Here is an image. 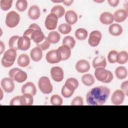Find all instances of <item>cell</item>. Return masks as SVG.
<instances>
[{
    "label": "cell",
    "mask_w": 128,
    "mask_h": 128,
    "mask_svg": "<svg viewBox=\"0 0 128 128\" xmlns=\"http://www.w3.org/2000/svg\"><path fill=\"white\" fill-rule=\"evenodd\" d=\"M12 0H1L0 2V6L2 10H8L12 6Z\"/></svg>",
    "instance_id": "cell-39"
},
{
    "label": "cell",
    "mask_w": 128,
    "mask_h": 128,
    "mask_svg": "<svg viewBox=\"0 0 128 128\" xmlns=\"http://www.w3.org/2000/svg\"><path fill=\"white\" fill-rule=\"evenodd\" d=\"M83 104V99L80 96L75 97L71 102L72 106H82Z\"/></svg>",
    "instance_id": "cell-43"
},
{
    "label": "cell",
    "mask_w": 128,
    "mask_h": 128,
    "mask_svg": "<svg viewBox=\"0 0 128 128\" xmlns=\"http://www.w3.org/2000/svg\"><path fill=\"white\" fill-rule=\"evenodd\" d=\"M118 53V52L115 50H112L109 52L108 56V59L110 63L114 64L116 62V56Z\"/></svg>",
    "instance_id": "cell-40"
},
{
    "label": "cell",
    "mask_w": 128,
    "mask_h": 128,
    "mask_svg": "<svg viewBox=\"0 0 128 128\" xmlns=\"http://www.w3.org/2000/svg\"><path fill=\"white\" fill-rule=\"evenodd\" d=\"M119 2H120L119 0H108V2L109 4L112 7L116 6L118 5Z\"/></svg>",
    "instance_id": "cell-46"
},
{
    "label": "cell",
    "mask_w": 128,
    "mask_h": 128,
    "mask_svg": "<svg viewBox=\"0 0 128 128\" xmlns=\"http://www.w3.org/2000/svg\"><path fill=\"white\" fill-rule=\"evenodd\" d=\"M38 86L40 90L44 94H49L52 91V86L49 78L45 76L41 77L38 82Z\"/></svg>",
    "instance_id": "cell-6"
},
{
    "label": "cell",
    "mask_w": 128,
    "mask_h": 128,
    "mask_svg": "<svg viewBox=\"0 0 128 128\" xmlns=\"http://www.w3.org/2000/svg\"><path fill=\"white\" fill-rule=\"evenodd\" d=\"M20 96H16L14 97L11 100L10 104V106H16V105L20 106Z\"/></svg>",
    "instance_id": "cell-45"
},
{
    "label": "cell",
    "mask_w": 128,
    "mask_h": 128,
    "mask_svg": "<svg viewBox=\"0 0 128 128\" xmlns=\"http://www.w3.org/2000/svg\"><path fill=\"white\" fill-rule=\"evenodd\" d=\"M58 17L54 14H50L46 17L44 24L46 28L48 30H54L57 26Z\"/></svg>",
    "instance_id": "cell-10"
},
{
    "label": "cell",
    "mask_w": 128,
    "mask_h": 128,
    "mask_svg": "<svg viewBox=\"0 0 128 128\" xmlns=\"http://www.w3.org/2000/svg\"><path fill=\"white\" fill-rule=\"evenodd\" d=\"M64 86L70 90L74 91L78 86V82L75 78H70L66 80Z\"/></svg>",
    "instance_id": "cell-26"
},
{
    "label": "cell",
    "mask_w": 128,
    "mask_h": 128,
    "mask_svg": "<svg viewBox=\"0 0 128 128\" xmlns=\"http://www.w3.org/2000/svg\"><path fill=\"white\" fill-rule=\"evenodd\" d=\"M73 2L72 0H64L63 3L64 5L66 6H70Z\"/></svg>",
    "instance_id": "cell-47"
},
{
    "label": "cell",
    "mask_w": 128,
    "mask_h": 128,
    "mask_svg": "<svg viewBox=\"0 0 128 128\" xmlns=\"http://www.w3.org/2000/svg\"><path fill=\"white\" fill-rule=\"evenodd\" d=\"M50 103L54 106H60L62 104V98L58 94H54L50 99Z\"/></svg>",
    "instance_id": "cell-38"
},
{
    "label": "cell",
    "mask_w": 128,
    "mask_h": 128,
    "mask_svg": "<svg viewBox=\"0 0 128 128\" xmlns=\"http://www.w3.org/2000/svg\"><path fill=\"white\" fill-rule=\"evenodd\" d=\"M108 32L113 36H118L122 32V28L121 26L118 24H113L110 26Z\"/></svg>",
    "instance_id": "cell-24"
},
{
    "label": "cell",
    "mask_w": 128,
    "mask_h": 128,
    "mask_svg": "<svg viewBox=\"0 0 128 128\" xmlns=\"http://www.w3.org/2000/svg\"><path fill=\"white\" fill-rule=\"evenodd\" d=\"M28 14L32 20H36L39 18L40 15V11L38 6L36 5L31 6L28 10Z\"/></svg>",
    "instance_id": "cell-18"
},
{
    "label": "cell",
    "mask_w": 128,
    "mask_h": 128,
    "mask_svg": "<svg viewBox=\"0 0 128 128\" xmlns=\"http://www.w3.org/2000/svg\"><path fill=\"white\" fill-rule=\"evenodd\" d=\"M104 0H102V1H100V0H99V1H98V0H95L94 2H104Z\"/></svg>",
    "instance_id": "cell-50"
},
{
    "label": "cell",
    "mask_w": 128,
    "mask_h": 128,
    "mask_svg": "<svg viewBox=\"0 0 128 128\" xmlns=\"http://www.w3.org/2000/svg\"><path fill=\"white\" fill-rule=\"evenodd\" d=\"M128 60V54L126 51H121L118 53L116 62L119 64H124Z\"/></svg>",
    "instance_id": "cell-29"
},
{
    "label": "cell",
    "mask_w": 128,
    "mask_h": 128,
    "mask_svg": "<svg viewBox=\"0 0 128 128\" xmlns=\"http://www.w3.org/2000/svg\"><path fill=\"white\" fill-rule=\"evenodd\" d=\"M121 90L124 93V94L126 96H128V81L126 80L123 82L120 86Z\"/></svg>",
    "instance_id": "cell-44"
},
{
    "label": "cell",
    "mask_w": 128,
    "mask_h": 128,
    "mask_svg": "<svg viewBox=\"0 0 128 128\" xmlns=\"http://www.w3.org/2000/svg\"><path fill=\"white\" fill-rule=\"evenodd\" d=\"M82 80L84 85L86 86H90L94 84V78L92 75L87 74L82 76Z\"/></svg>",
    "instance_id": "cell-33"
},
{
    "label": "cell",
    "mask_w": 128,
    "mask_h": 128,
    "mask_svg": "<svg viewBox=\"0 0 128 128\" xmlns=\"http://www.w3.org/2000/svg\"><path fill=\"white\" fill-rule=\"evenodd\" d=\"M21 91L22 94H28L34 96L36 94V88L32 82H28L22 86Z\"/></svg>",
    "instance_id": "cell-15"
},
{
    "label": "cell",
    "mask_w": 128,
    "mask_h": 128,
    "mask_svg": "<svg viewBox=\"0 0 128 128\" xmlns=\"http://www.w3.org/2000/svg\"><path fill=\"white\" fill-rule=\"evenodd\" d=\"M65 20L68 24L70 25L74 24L78 20V15L74 10H68L65 14Z\"/></svg>",
    "instance_id": "cell-19"
},
{
    "label": "cell",
    "mask_w": 128,
    "mask_h": 128,
    "mask_svg": "<svg viewBox=\"0 0 128 128\" xmlns=\"http://www.w3.org/2000/svg\"><path fill=\"white\" fill-rule=\"evenodd\" d=\"M16 57V50L10 48L4 52L2 58V64L5 68L11 66L14 63Z\"/></svg>",
    "instance_id": "cell-4"
},
{
    "label": "cell",
    "mask_w": 128,
    "mask_h": 128,
    "mask_svg": "<svg viewBox=\"0 0 128 128\" xmlns=\"http://www.w3.org/2000/svg\"><path fill=\"white\" fill-rule=\"evenodd\" d=\"M64 0H52L54 2H63Z\"/></svg>",
    "instance_id": "cell-49"
},
{
    "label": "cell",
    "mask_w": 128,
    "mask_h": 128,
    "mask_svg": "<svg viewBox=\"0 0 128 128\" xmlns=\"http://www.w3.org/2000/svg\"><path fill=\"white\" fill-rule=\"evenodd\" d=\"M74 35L78 40H83L86 38L88 36V32L84 28H80L76 30Z\"/></svg>",
    "instance_id": "cell-31"
},
{
    "label": "cell",
    "mask_w": 128,
    "mask_h": 128,
    "mask_svg": "<svg viewBox=\"0 0 128 128\" xmlns=\"http://www.w3.org/2000/svg\"><path fill=\"white\" fill-rule=\"evenodd\" d=\"M18 36H12L8 41V46L10 48L14 49L15 50H18V41L20 38Z\"/></svg>",
    "instance_id": "cell-34"
},
{
    "label": "cell",
    "mask_w": 128,
    "mask_h": 128,
    "mask_svg": "<svg viewBox=\"0 0 128 128\" xmlns=\"http://www.w3.org/2000/svg\"><path fill=\"white\" fill-rule=\"evenodd\" d=\"M46 61L52 64L59 62L62 60V56L58 50H53L49 51L46 54Z\"/></svg>",
    "instance_id": "cell-8"
},
{
    "label": "cell",
    "mask_w": 128,
    "mask_h": 128,
    "mask_svg": "<svg viewBox=\"0 0 128 128\" xmlns=\"http://www.w3.org/2000/svg\"><path fill=\"white\" fill-rule=\"evenodd\" d=\"M58 50L60 52L62 56V60H66L68 59L71 55L70 48L65 45L60 46Z\"/></svg>",
    "instance_id": "cell-22"
},
{
    "label": "cell",
    "mask_w": 128,
    "mask_h": 128,
    "mask_svg": "<svg viewBox=\"0 0 128 128\" xmlns=\"http://www.w3.org/2000/svg\"><path fill=\"white\" fill-rule=\"evenodd\" d=\"M52 78L55 82H60L64 79L63 70L59 66H54L50 70Z\"/></svg>",
    "instance_id": "cell-12"
},
{
    "label": "cell",
    "mask_w": 128,
    "mask_h": 128,
    "mask_svg": "<svg viewBox=\"0 0 128 128\" xmlns=\"http://www.w3.org/2000/svg\"><path fill=\"white\" fill-rule=\"evenodd\" d=\"M124 96L125 94L121 90H116L113 92L112 96V102L114 105H120L124 102Z\"/></svg>",
    "instance_id": "cell-13"
},
{
    "label": "cell",
    "mask_w": 128,
    "mask_h": 128,
    "mask_svg": "<svg viewBox=\"0 0 128 128\" xmlns=\"http://www.w3.org/2000/svg\"><path fill=\"white\" fill-rule=\"evenodd\" d=\"M0 85L3 90L7 93L12 92L14 88V80L10 78H2L0 82Z\"/></svg>",
    "instance_id": "cell-11"
},
{
    "label": "cell",
    "mask_w": 128,
    "mask_h": 128,
    "mask_svg": "<svg viewBox=\"0 0 128 128\" xmlns=\"http://www.w3.org/2000/svg\"><path fill=\"white\" fill-rule=\"evenodd\" d=\"M74 92V91L71 90L67 88L64 85L62 86L61 90V93L62 96L66 98H68L72 96Z\"/></svg>",
    "instance_id": "cell-42"
},
{
    "label": "cell",
    "mask_w": 128,
    "mask_h": 128,
    "mask_svg": "<svg viewBox=\"0 0 128 128\" xmlns=\"http://www.w3.org/2000/svg\"><path fill=\"white\" fill-rule=\"evenodd\" d=\"M76 44L74 39L71 36H66L64 37L62 40V45L68 46L70 48H74Z\"/></svg>",
    "instance_id": "cell-35"
},
{
    "label": "cell",
    "mask_w": 128,
    "mask_h": 128,
    "mask_svg": "<svg viewBox=\"0 0 128 128\" xmlns=\"http://www.w3.org/2000/svg\"><path fill=\"white\" fill-rule=\"evenodd\" d=\"M90 68V64L88 61L85 60H78L76 64V70L80 73H84L88 72Z\"/></svg>",
    "instance_id": "cell-14"
},
{
    "label": "cell",
    "mask_w": 128,
    "mask_h": 128,
    "mask_svg": "<svg viewBox=\"0 0 128 128\" xmlns=\"http://www.w3.org/2000/svg\"><path fill=\"white\" fill-rule=\"evenodd\" d=\"M8 76L14 80L20 83L24 82L28 77L27 74L26 72L17 68L11 69L8 72Z\"/></svg>",
    "instance_id": "cell-5"
},
{
    "label": "cell",
    "mask_w": 128,
    "mask_h": 128,
    "mask_svg": "<svg viewBox=\"0 0 128 128\" xmlns=\"http://www.w3.org/2000/svg\"><path fill=\"white\" fill-rule=\"evenodd\" d=\"M65 12L64 8L61 6L57 5L54 6L50 10V13L54 14L58 18L62 17Z\"/></svg>",
    "instance_id": "cell-30"
},
{
    "label": "cell",
    "mask_w": 128,
    "mask_h": 128,
    "mask_svg": "<svg viewBox=\"0 0 128 128\" xmlns=\"http://www.w3.org/2000/svg\"><path fill=\"white\" fill-rule=\"evenodd\" d=\"M30 62V58L26 54H22L20 55L18 59V64L22 68L27 66L29 64Z\"/></svg>",
    "instance_id": "cell-27"
},
{
    "label": "cell",
    "mask_w": 128,
    "mask_h": 128,
    "mask_svg": "<svg viewBox=\"0 0 128 128\" xmlns=\"http://www.w3.org/2000/svg\"><path fill=\"white\" fill-rule=\"evenodd\" d=\"M100 20L102 24H112L114 20V16L109 12H104L100 14Z\"/></svg>",
    "instance_id": "cell-20"
},
{
    "label": "cell",
    "mask_w": 128,
    "mask_h": 128,
    "mask_svg": "<svg viewBox=\"0 0 128 128\" xmlns=\"http://www.w3.org/2000/svg\"><path fill=\"white\" fill-rule=\"evenodd\" d=\"M48 40L51 44H56L59 42L60 38V34L56 31L50 32L48 36Z\"/></svg>",
    "instance_id": "cell-32"
},
{
    "label": "cell",
    "mask_w": 128,
    "mask_h": 128,
    "mask_svg": "<svg viewBox=\"0 0 128 128\" xmlns=\"http://www.w3.org/2000/svg\"><path fill=\"white\" fill-rule=\"evenodd\" d=\"M110 94V90L106 86L94 87L87 93L86 102L90 106L102 105L106 102Z\"/></svg>",
    "instance_id": "cell-1"
},
{
    "label": "cell",
    "mask_w": 128,
    "mask_h": 128,
    "mask_svg": "<svg viewBox=\"0 0 128 128\" xmlns=\"http://www.w3.org/2000/svg\"><path fill=\"white\" fill-rule=\"evenodd\" d=\"M58 31L64 34H69L72 30V27L70 25L68 24H60L58 27Z\"/></svg>",
    "instance_id": "cell-37"
},
{
    "label": "cell",
    "mask_w": 128,
    "mask_h": 128,
    "mask_svg": "<svg viewBox=\"0 0 128 128\" xmlns=\"http://www.w3.org/2000/svg\"><path fill=\"white\" fill-rule=\"evenodd\" d=\"M114 20L117 22H121L124 21L128 16L127 11L124 9L117 10L114 14Z\"/></svg>",
    "instance_id": "cell-17"
},
{
    "label": "cell",
    "mask_w": 128,
    "mask_h": 128,
    "mask_svg": "<svg viewBox=\"0 0 128 128\" xmlns=\"http://www.w3.org/2000/svg\"><path fill=\"white\" fill-rule=\"evenodd\" d=\"M20 20V15L15 11L10 12L6 16V24L7 26L10 28L16 27Z\"/></svg>",
    "instance_id": "cell-7"
},
{
    "label": "cell",
    "mask_w": 128,
    "mask_h": 128,
    "mask_svg": "<svg viewBox=\"0 0 128 128\" xmlns=\"http://www.w3.org/2000/svg\"><path fill=\"white\" fill-rule=\"evenodd\" d=\"M0 54H2L3 52V50H4V44L3 42H2L0 41Z\"/></svg>",
    "instance_id": "cell-48"
},
{
    "label": "cell",
    "mask_w": 128,
    "mask_h": 128,
    "mask_svg": "<svg viewBox=\"0 0 128 128\" xmlns=\"http://www.w3.org/2000/svg\"><path fill=\"white\" fill-rule=\"evenodd\" d=\"M16 7L18 11L24 12L28 7V2L26 0H18L16 2Z\"/></svg>",
    "instance_id": "cell-36"
},
{
    "label": "cell",
    "mask_w": 128,
    "mask_h": 128,
    "mask_svg": "<svg viewBox=\"0 0 128 128\" xmlns=\"http://www.w3.org/2000/svg\"><path fill=\"white\" fill-rule=\"evenodd\" d=\"M102 35L98 30H94L90 34L88 40V44L92 47H95L98 45L102 39Z\"/></svg>",
    "instance_id": "cell-9"
},
{
    "label": "cell",
    "mask_w": 128,
    "mask_h": 128,
    "mask_svg": "<svg viewBox=\"0 0 128 128\" xmlns=\"http://www.w3.org/2000/svg\"><path fill=\"white\" fill-rule=\"evenodd\" d=\"M94 76L97 80L104 83H110L113 79L112 72L104 68H96L94 71Z\"/></svg>",
    "instance_id": "cell-3"
},
{
    "label": "cell",
    "mask_w": 128,
    "mask_h": 128,
    "mask_svg": "<svg viewBox=\"0 0 128 128\" xmlns=\"http://www.w3.org/2000/svg\"><path fill=\"white\" fill-rule=\"evenodd\" d=\"M23 36L28 37L37 44L41 42L45 38L40 28L36 24H31L28 28L24 32Z\"/></svg>",
    "instance_id": "cell-2"
},
{
    "label": "cell",
    "mask_w": 128,
    "mask_h": 128,
    "mask_svg": "<svg viewBox=\"0 0 128 128\" xmlns=\"http://www.w3.org/2000/svg\"><path fill=\"white\" fill-rule=\"evenodd\" d=\"M115 74L118 79L123 80L128 76L127 70L124 66H118L115 70Z\"/></svg>",
    "instance_id": "cell-28"
},
{
    "label": "cell",
    "mask_w": 128,
    "mask_h": 128,
    "mask_svg": "<svg viewBox=\"0 0 128 128\" xmlns=\"http://www.w3.org/2000/svg\"><path fill=\"white\" fill-rule=\"evenodd\" d=\"M106 58L104 56H98L96 57L92 62V66L94 68H106Z\"/></svg>",
    "instance_id": "cell-21"
},
{
    "label": "cell",
    "mask_w": 128,
    "mask_h": 128,
    "mask_svg": "<svg viewBox=\"0 0 128 128\" xmlns=\"http://www.w3.org/2000/svg\"><path fill=\"white\" fill-rule=\"evenodd\" d=\"M34 98L32 95L28 94H23L20 96V106H31L32 105Z\"/></svg>",
    "instance_id": "cell-25"
},
{
    "label": "cell",
    "mask_w": 128,
    "mask_h": 128,
    "mask_svg": "<svg viewBox=\"0 0 128 128\" xmlns=\"http://www.w3.org/2000/svg\"><path fill=\"white\" fill-rule=\"evenodd\" d=\"M30 56L32 60L34 62H38L42 57V50L38 47L33 48L30 52Z\"/></svg>",
    "instance_id": "cell-23"
},
{
    "label": "cell",
    "mask_w": 128,
    "mask_h": 128,
    "mask_svg": "<svg viewBox=\"0 0 128 128\" xmlns=\"http://www.w3.org/2000/svg\"><path fill=\"white\" fill-rule=\"evenodd\" d=\"M50 44L48 38L45 37L44 39L41 42L37 44V47L39 48L42 50H44L50 47Z\"/></svg>",
    "instance_id": "cell-41"
},
{
    "label": "cell",
    "mask_w": 128,
    "mask_h": 128,
    "mask_svg": "<svg viewBox=\"0 0 128 128\" xmlns=\"http://www.w3.org/2000/svg\"><path fill=\"white\" fill-rule=\"evenodd\" d=\"M30 46V39L26 36L20 37L18 41V50H28Z\"/></svg>",
    "instance_id": "cell-16"
}]
</instances>
